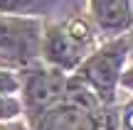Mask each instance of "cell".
<instances>
[{"mask_svg": "<svg viewBox=\"0 0 133 130\" xmlns=\"http://www.w3.org/2000/svg\"><path fill=\"white\" fill-rule=\"evenodd\" d=\"M94 47L91 25L81 17H71L69 22L54 25L42 34V59L52 69L74 71L81 66Z\"/></svg>", "mask_w": 133, "mask_h": 130, "instance_id": "cell-1", "label": "cell"}, {"mask_svg": "<svg viewBox=\"0 0 133 130\" xmlns=\"http://www.w3.org/2000/svg\"><path fill=\"white\" fill-rule=\"evenodd\" d=\"M96 96L79 81L66 83V96L39 116L37 130H101L96 116Z\"/></svg>", "mask_w": 133, "mask_h": 130, "instance_id": "cell-2", "label": "cell"}, {"mask_svg": "<svg viewBox=\"0 0 133 130\" xmlns=\"http://www.w3.org/2000/svg\"><path fill=\"white\" fill-rule=\"evenodd\" d=\"M131 52V44L126 39H114L106 47H101L96 54L81 62V66L76 69L79 74V81L94 93L99 101L111 103L116 96V83L121 81V74H123V62Z\"/></svg>", "mask_w": 133, "mask_h": 130, "instance_id": "cell-3", "label": "cell"}, {"mask_svg": "<svg viewBox=\"0 0 133 130\" xmlns=\"http://www.w3.org/2000/svg\"><path fill=\"white\" fill-rule=\"evenodd\" d=\"M42 54V27L35 17L0 15V57L15 64H32Z\"/></svg>", "mask_w": 133, "mask_h": 130, "instance_id": "cell-4", "label": "cell"}, {"mask_svg": "<svg viewBox=\"0 0 133 130\" xmlns=\"http://www.w3.org/2000/svg\"><path fill=\"white\" fill-rule=\"evenodd\" d=\"M66 76L59 69H37L25 81V103L30 111L42 116L47 108L59 103L66 96Z\"/></svg>", "mask_w": 133, "mask_h": 130, "instance_id": "cell-5", "label": "cell"}, {"mask_svg": "<svg viewBox=\"0 0 133 130\" xmlns=\"http://www.w3.org/2000/svg\"><path fill=\"white\" fill-rule=\"evenodd\" d=\"M91 15L104 32H123L131 27L133 15L128 0H89Z\"/></svg>", "mask_w": 133, "mask_h": 130, "instance_id": "cell-6", "label": "cell"}, {"mask_svg": "<svg viewBox=\"0 0 133 130\" xmlns=\"http://www.w3.org/2000/svg\"><path fill=\"white\" fill-rule=\"evenodd\" d=\"M54 3H59V0H0V15L27 17V15L47 12Z\"/></svg>", "mask_w": 133, "mask_h": 130, "instance_id": "cell-7", "label": "cell"}, {"mask_svg": "<svg viewBox=\"0 0 133 130\" xmlns=\"http://www.w3.org/2000/svg\"><path fill=\"white\" fill-rule=\"evenodd\" d=\"M20 116V101L15 96H0V123H8Z\"/></svg>", "mask_w": 133, "mask_h": 130, "instance_id": "cell-8", "label": "cell"}, {"mask_svg": "<svg viewBox=\"0 0 133 130\" xmlns=\"http://www.w3.org/2000/svg\"><path fill=\"white\" fill-rule=\"evenodd\" d=\"M20 88V81L12 71H5L0 69V96H15Z\"/></svg>", "mask_w": 133, "mask_h": 130, "instance_id": "cell-9", "label": "cell"}, {"mask_svg": "<svg viewBox=\"0 0 133 130\" xmlns=\"http://www.w3.org/2000/svg\"><path fill=\"white\" fill-rule=\"evenodd\" d=\"M121 83H123L128 91H133V66H131V69H126V71L121 74Z\"/></svg>", "mask_w": 133, "mask_h": 130, "instance_id": "cell-10", "label": "cell"}, {"mask_svg": "<svg viewBox=\"0 0 133 130\" xmlns=\"http://www.w3.org/2000/svg\"><path fill=\"white\" fill-rule=\"evenodd\" d=\"M123 125H126V130H133V103L123 111Z\"/></svg>", "mask_w": 133, "mask_h": 130, "instance_id": "cell-11", "label": "cell"}, {"mask_svg": "<svg viewBox=\"0 0 133 130\" xmlns=\"http://www.w3.org/2000/svg\"><path fill=\"white\" fill-rule=\"evenodd\" d=\"M0 130H25V128L17 123H0Z\"/></svg>", "mask_w": 133, "mask_h": 130, "instance_id": "cell-12", "label": "cell"}, {"mask_svg": "<svg viewBox=\"0 0 133 130\" xmlns=\"http://www.w3.org/2000/svg\"><path fill=\"white\" fill-rule=\"evenodd\" d=\"M104 130H114V125H111V120H106V128Z\"/></svg>", "mask_w": 133, "mask_h": 130, "instance_id": "cell-13", "label": "cell"}, {"mask_svg": "<svg viewBox=\"0 0 133 130\" xmlns=\"http://www.w3.org/2000/svg\"><path fill=\"white\" fill-rule=\"evenodd\" d=\"M128 44H131V57H133V34H131V42Z\"/></svg>", "mask_w": 133, "mask_h": 130, "instance_id": "cell-14", "label": "cell"}]
</instances>
